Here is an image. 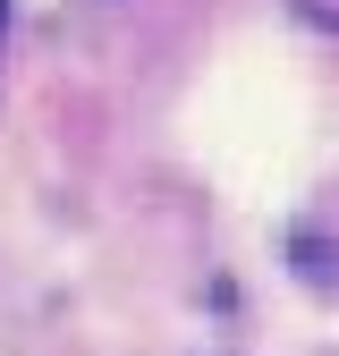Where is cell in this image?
<instances>
[{
  "label": "cell",
  "mask_w": 339,
  "mask_h": 356,
  "mask_svg": "<svg viewBox=\"0 0 339 356\" xmlns=\"http://www.w3.org/2000/svg\"><path fill=\"white\" fill-rule=\"evenodd\" d=\"M0 17H9V0H0Z\"/></svg>",
  "instance_id": "cell-1"
}]
</instances>
